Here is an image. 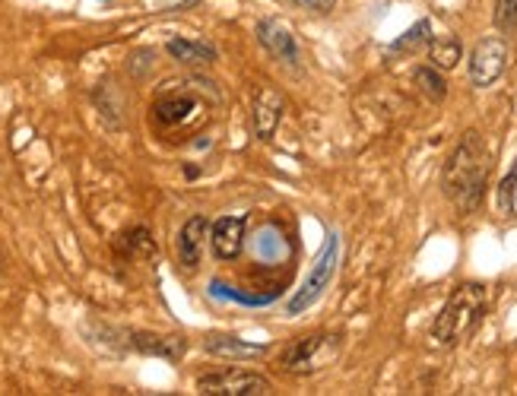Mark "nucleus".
<instances>
[{"label": "nucleus", "mask_w": 517, "mask_h": 396, "mask_svg": "<svg viewBox=\"0 0 517 396\" xmlns=\"http://www.w3.org/2000/svg\"><path fill=\"white\" fill-rule=\"evenodd\" d=\"M207 121H210V105H203L197 96L175 92V96H165L156 102V124L162 130H191V127H203Z\"/></svg>", "instance_id": "7"}, {"label": "nucleus", "mask_w": 517, "mask_h": 396, "mask_svg": "<svg viewBox=\"0 0 517 396\" xmlns=\"http://www.w3.org/2000/svg\"><path fill=\"white\" fill-rule=\"evenodd\" d=\"M118 251L127 254L131 260H150L156 254V241H153V235L146 232V229H131V232L121 235Z\"/></svg>", "instance_id": "16"}, {"label": "nucleus", "mask_w": 517, "mask_h": 396, "mask_svg": "<svg viewBox=\"0 0 517 396\" xmlns=\"http://www.w3.org/2000/svg\"><path fill=\"white\" fill-rule=\"evenodd\" d=\"M245 229L248 222L242 216H219L210 229V244H213V254L219 260H235L242 254V244H245Z\"/></svg>", "instance_id": "10"}, {"label": "nucleus", "mask_w": 517, "mask_h": 396, "mask_svg": "<svg viewBox=\"0 0 517 396\" xmlns=\"http://www.w3.org/2000/svg\"><path fill=\"white\" fill-rule=\"evenodd\" d=\"M203 349L213 358H219V362H245V358H257L267 352L264 346L245 343V339H235V336H216V333L203 339Z\"/></svg>", "instance_id": "12"}, {"label": "nucleus", "mask_w": 517, "mask_h": 396, "mask_svg": "<svg viewBox=\"0 0 517 396\" xmlns=\"http://www.w3.org/2000/svg\"><path fill=\"white\" fill-rule=\"evenodd\" d=\"M270 390L264 374L245 368H219L197 377V393L203 396H267Z\"/></svg>", "instance_id": "4"}, {"label": "nucleus", "mask_w": 517, "mask_h": 396, "mask_svg": "<svg viewBox=\"0 0 517 396\" xmlns=\"http://www.w3.org/2000/svg\"><path fill=\"white\" fill-rule=\"evenodd\" d=\"M343 352V336L340 333H311L295 339V343L280 355V365L289 374H318L324 368H330Z\"/></svg>", "instance_id": "3"}, {"label": "nucleus", "mask_w": 517, "mask_h": 396, "mask_svg": "<svg viewBox=\"0 0 517 396\" xmlns=\"http://www.w3.org/2000/svg\"><path fill=\"white\" fill-rule=\"evenodd\" d=\"M460 54H464V48H460V39L457 35H435V39H429V58L438 70H451L457 67Z\"/></svg>", "instance_id": "14"}, {"label": "nucleus", "mask_w": 517, "mask_h": 396, "mask_svg": "<svg viewBox=\"0 0 517 396\" xmlns=\"http://www.w3.org/2000/svg\"><path fill=\"white\" fill-rule=\"evenodd\" d=\"M292 7L308 10V13H330L337 7V0H289Z\"/></svg>", "instance_id": "21"}, {"label": "nucleus", "mask_w": 517, "mask_h": 396, "mask_svg": "<svg viewBox=\"0 0 517 396\" xmlns=\"http://www.w3.org/2000/svg\"><path fill=\"white\" fill-rule=\"evenodd\" d=\"M337 260H340V241H337V235H330V238L324 241V248H321L318 260H315V267H311V273L305 276L302 289L289 298L286 314H302L305 308L315 305V301L324 295V289L330 286V279H334V273H337Z\"/></svg>", "instance_id": "5"}, {"label": "nucleus", "mask_w": 517, "mask_h": 396, "mask_svg": "<svg viewBox=\"0 0 517 396\" xmlns=\"http://www.w3.org/2000/svg\"><path fill=\"white\" fill-rule=\"evenodd\" d=\"M257 42L264 45V51L273 61H280L286 67H299L302 64V51L295 42L292 29L283 20H261L257 23Z\"/></svg>", "instance_id": "9"}, {"label": "nucleus", "mask_w": 517, "mask_h": 396, "mask_svg": "<svg viewBox=\"0 0 517 396\" xmlns=\"http://www.w3.org/2000/svg\"><path fill=\"white\" fill-rule=\"evenodd\" d=\"M514 191H517V162L511 168V175L502 181V187H498V210H502L505 216L514 213Z\"/></svg>", "instance_id": "20"}, {"label": "nucleus", "mask_w": 517, "mask_h": 396, "mask_svg": "<svg viewBox=\"0 0 517 396\" xmlns=\"http://www.w3.org/2000/svg\"><path fill=\"white\" fill-rule=\"evenodd\" d=\"M489 168H492V159H489L486 140L479 137L476 130H467L451 149L445 172H441V187H445V197L457 206V213L470 216L476 206L483 203Z\"/></svg>", "instance_id": "1"}, {"label": "nucleus", "mask_w": 517, "mask_h": 396, "mask_svg": "<svg viewBox=\"0 0 517 396\" xmlns=\"http://www.w3.org/2000/svg\"><path fill=\"white\" fill-rule=\"evenodd\" d=\"M413 83L419 86V92L429 102H445V96H448V83H445V77H441L435 67H419L413 73Z\"/></svg>", "instance_id": "17"}, {"label": "nucleus", "mask_w": 517, "mask_h": 396, "mask_svg": "<svg viewBox=\"0 0 517 396\" xmlns=\"http://www.w3.org/2000/svg\"><path fill=\"white\" fill-rule=\"evenodd\" d=\"M203 241H207V219L203 216H191L181 225L178 235V257L188 270L200 267V254H203Z\"/></svg>", "instance_id": "11"}, {"label": "nucleus", "mask_w": 517, "mask_h": 396, "mask_svg": "<svg viewBox=\"0 0 517 396\" xmlns=\"http://www.w3.org/2000/svg\"><path fill=\"white\" fill-rule=\"evenodd\" d=\"M283 111H286V99L280 89L273 86H254V96H251V121H254V134L257 140H270L276 134V127L283 121Z\"/></svg>", "instance_id": "8"}, {"label": "nucleus", "mask_w": 517, "mask_h": 396, "mask_svg": "<svg viewBox=\"0 0 517 396\" xmlns=\"http://www.w3.org/2000/svg\"><path fill=\"white\" fill-rule=\"evenodd\" d=\"M489 308V292L479 282H464L451 292L445 301V308L438 311L435 324H432V339L438 346H460L464 339L483 324Z\"/></svg>", "instance_id": "2"}, {"label": "nucleus", "mask_w": 517, "mask_h": 396, "mask_svg": "<svg viewBox=\"0 0 517 396\" xmlns=\"http://www.w3.org/2000/svg\"><path fill=\"white\" fill-rule=\"evenodd\" d=\"M169 54L181 64H213L216 61V51L203 42H191V39H172L169 42Z\"/></svg>", "instance_id": "15"}, {"label": "nucleus", "mask_w": 517, "mask_h": 396, "mask_svg": "<svg viewBox=\"0 0 517 396\" xmlns=\"http://www.w3.org/2000/svg\"><path fill=\"white\" fill-rule=\"evenodd\" d=\"M429 39H432V35H429V23L422 20V23H416L410 32H406L403 39L394 42V51H416L419 45H429Z\"/></svg>", "instance_id": "19"}, {"label": "nucleus", "mask_w": 517, "mask_h": 396, "mask_svg": "<svg viewBox=\"0 0 517 396\" xmlns=\"http://www.w3.org/2000/svg\"><path fill=\"white\" fill-rule=\"evenodd\" d=\"M508 42L502 35H486L483 42H476L473 54H470V83L486 89L495 80H502V73L508 70Z\"/></svg>", "instance_id": "6"}, {"label": "nucleus", "mask_w": 517, "mask_h": 396, "mask_svg": "<svg viewBox=\"0 0 517 396\" xmlns=\"http://www.w3.org/2000/svg\"><path fill=\"white\" fill-rule=\"evenodd\" d=\"M200 0H153V10H191V7H197Z\"/></svg>", "instance_id": "22"}, {"label": "nucleus", "mask_w": 517, "mask_h": 396, "mask_svg": "<svg viewBox=\"0 0 517 396\" xmlns=\"http://www.w3.org/2000/svg\"><path fill=\"white\" fill-rule=\"evenodd\" d=\"M131 346L143 355H159L165 362H181L184 355V339L169 333H134Z\"/></svg>", "instance_id": "13"}, {"label": "nucleus", "mask_w": 517, "mask_h": 396, "mask_svg": "<svg viewBox=\"0 0 517 396\" xmlns=\"http://www.w3.org/2000/svg\"><path fill=\"white\" fill-rule=\"evenodd\" d=\"M0 273H4V251H0Z\"/></svg>", "instance_id": "23"}, {"label": "nucleus", "mask_w": 517, "mask_h": 396, "mask_svg": "<svg viewBox=\"0 0 517 396\" xmlns=\"http://www.w3.org/2000/svg\"><path fill=\"white\" fill-rule=\"evenodd\" d=\"M492 23L498 32L511 35L517 29V0H495V13H492Z\"/></svg>", "instance_id": "18"}]
</instances>
